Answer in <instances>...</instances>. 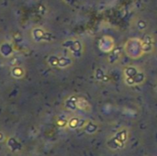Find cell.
Wrapping results in <instances>:
<instances>
[{"label": "cell", "mask_w": 157, "mask_h": 156, "mask_svg": "<svg viewBox=\"0 0 157 156\" xmlns=\"http://www.w3.org/2000/svg\"><path fill=\"white\" fill-rule=\"evenodd\" d=\"M123 76L125 84L131 86L141 85L146 79L144 72L138 66L134 65L126 66L123 70Z\"/></svg>", "instance_id": "obj_1"}, {"label": "cell", "mask_w": 157, "mask_h": 156, "mask_svg": "<svg viewBox=\"0 0 157 156\" xmlns=\"http://www.w3.org/2000/svg\"><path fill=\"white\" fill-rule=\"evenodd\" d=\"M99 49L107 53H110L114 49V40L110 36H103L98 43Z\"/></svg>", "instance_id": "obj_3"}, {"label": "cell", "mask_w": 157, "mask_h": 156, "mask_svg": "<svg viewBox=\"0 0 157 156\" xmlns=\"http://www.w3.org/2000/svg\"><path fill=\"white\" fill-rule=\"evenodd\" d=\"M124 52L133 60L142 57L144 54L142 40L138 38H132L128 40L124 44Z\"/></svg>", "instance_id": "obj_2"}, {"label": "cell", "mask_w": 157, "mask_h": 156, "mask_svg": "<svg viewBox=\"0 0 157 156\" xmlns=\"http://www.w3.org/2000/svg\"><path fill=\"white\" fill-rule=\"evenodd\" d=\"M143 50H144V53H151L154 51V47H155V39L152 35H146L143 40Z\"/></svg>", "instance_id": "obj_4"}]
</instances>
